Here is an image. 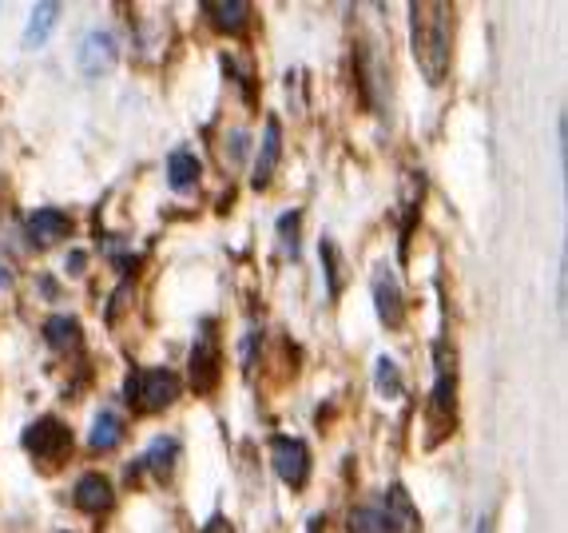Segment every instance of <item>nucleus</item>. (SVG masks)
Here are the masks:
<instances>
[{
    "mask_svg": "<svg viewBox=\"0 0 568 533\" xmlns=\"http://www.w3.org/2000/svg\"><path fill=\"white\" fill-rule=\"evenodd\" d=\"M413 56L430 85H442L454 56V9L449 4H410Z\"/></svg>",
    "mask_w": 568,
    "mask_h": 533,
    "instance_id": "f257e3e1",
    "label": "nucleus"
},
{
    "mask_svg": "<svg viewBox=\"0 0 568 533\" xmlns=\"http://www.w3.org/2000/svg\"><path fill=\"white\" fill-rule=\"evenodd\" d=\"M127 407L135 414H159L179 398V378L164 366H152V370H132L124 387Z\"/></svg>",
    "mask_w": 568,
    "mask_h": 533,
    "instance_id": "f03ea898",
    "label": "nucleus"
},
{
    "mask_svg": "<svg viewBox=\"0 0 568 533\" xmlns=\"http://www.w3.org/2000/svg\"><path fill=\"white\" fill-rule=\"evenodd\" d=\"M430 419H434V434H430L434 442L457 422V363L449 343H437V382L434 398H430Z\"/></svg>",
    "mask_w": 568,
    "mask_h": 533,
    "instance_id": "7ed1b4c3",
    "label": "nucleus"
},
{
    "mask_svg": "<svg viewBox=\"0 0 568 533\" xmlns=\"http://www.w3.org/2000/svg\"><path fill=\"white\" fill-rule=\"evenodd\" d=\"M24 449H29L41 466H60V462L73 454V430L64 426L60 419L44 414V419H36L24 430Z\"/></svg>",
    "mask_w": 568,
    "mask_h": 533,
    "instance_id": "20e7f679",
    "label": "nucleus"
},
{
    "mask_svg": "<svg viewBox=\"0 0 568 533\" xmlns=\"http://www.w3.org/2000/svg\"><path fill=\"white\" fill-rule=\"evenodd\" d=\"M270 462H275V474H279L287 486L302 490L310 478V449L302 438H290V434H275L270 438Z\"/></svg>",
    "mask_w": 568,
    "mask_h": 533,
    "instance_id": "39448f33",
    "label": "nucleus"
},
{
    "mask_svg": "<svg viewBox=\"0 0 568 533\" xmlns=\"http://www.w3.org/2000/svg\"><path fill=\"white\" fill-rule=\"evenodd\" d=\"M219 370H223V355H219L215 323H207L196 351H191V387H196L199 395H211V390L219 387Z\"/></svg>",
    "mask_w": 568,
    "mask_h": 533,
    "instance_id": "423d86ee",
    "label": "nucleus"
},
{
    "mask_svg": "<svg viewBox=\"0 0 568 533\" xmlns=\"http://www.w3.org/2000/svg\"><path fill=\"white\" fill-rule=\"evenodd\" d=\"M374 307H378V319H382L390 331L405 323V295L398 275L390 271V263H378L374 267Z\"/></svg>",
    "mask_w": 568,
    "mask_h": 533,
    "instance_id": "0eeeda50",
    "label": "nucleus"
},
{
    "mask_svg": "<svg viewBox=\"0 0 568 533\" xmlns=\"http://www.w3.org/2000/svg\"><path fill=\"white\" fill-rule=\"evenodd\" d=\"M115 60H120V41H115V32L96 29L80 41V68L88 76L108 73V68H115Z\"/></svg>",
    "mask_w": 568,
    "mask_h": 533,
    "instance_id": "6e6552de",
    "label": "nucleus"
},
{
    "mask_svg": "<svg viewBox=\"0 0 568 533\" xmlns=\"http://www.w3.org/2000/svg\"><path fill=\"white\" fill-rule=\"evenodd\" d=\"M24 231H29V243L32 247H52V243H60L73 235V220L64 215V211L56 208H41V211H32L29 220H24Z\"/></svg>",
    "mask_w": 568,
    "mask_h": 533,
    "instance_id": "1a4fd4ad",
    "label": "nucleus"
},
{
    "mask_svg": "<svg viewBox=\"0 0 568 533\" xmlns=\"http://www.w3.org/2000/svg\"><path fill=\"white\" fill-rule=\"evenodd\" d=\"M279 156H282V127H279V120L270 115L267 132H263V147H258V156H255V171H250V184H255L258 191H263L270 179H275Z\"/></svg>",
    "mask_w": 568,
    "mask_h": 533,
    "instance_id": "9d476101",
    "label": "nucleus"
},
{
    "mask_svg": "<svg viewBox=\"0 0 568 533\" xmlns=\"http://www.w3.org/2000/svg\"><path fill=\"white\" fill-rule=\"evenodd\" d=\"M382 513H386V522H390V533H417V530H422V518H417V510H413V502H410V493H405L398 481L386 490Z\"/></svg>",
    "mask_w": 568,
    "mask_h": 533,
    "instance_id": "9b49d317",
    "label": "nucleus"
},
{
    "mask_svg": "<svg viewBox=\"0 0 568 533\" xmlns=\"http://www.w3.org/2000/svg\"><path fill=\"white\" fill-rule=\"evenodd\" d=\"M73 502L80 506L83 513H108V510H112V502H115L112 481L103 478V474H83V478L76 481Z\"/></svg>",
    "mask_w": 568,
    "mask_h": 533,
    "instance_id": "f8f14e48",
    "label": "nucleus"
},
{
    "mask_svg": "<svg viewBox=\"0 0 568 533\" xmlns=\"http://www.w3.org/2000/svg\"><path fill=\"white\" fill-rule=\"evenodd\" d=\"M203 12L219 32H243L250 21V4H243V0H207Z\"/></svg>",
    "mask_w": 568,
    "mask_h": 533,
    "instance_id": "ddd939ff",
    "label": "nucleus"
},
{
    "mask_svg": "<svg viewBox=\"0 0 568 533\" xmlns=\"http://www.w3.org/2000/svg\"><path fill=\"white\" fill-rule=\"evenodd\" d=\"M120 442H124V419L112 414V410H100L92 430H88V449H92V454H108V449H115Z\"/></svg>",
    "mask_w": 568,
    "mask_h": 533,
    "instance_id": "4468645a",
    "label": "nucleus"
},
{
    "mask_svg": "<svg viewBox=\"0 0 568 533\" xmlns=\"http://www.w3.org/2000/svg\"><path fill=\"white\" fill-rule=\"evenodd\" d=\"M56 21H60V4H36L29 16V29H24V48H41Z\"/></svg>",
    "mask_w": 568,
    "mask_h": 533,
    "instance_id": "2eb2a0df",
    "label": "nucleus"
},
{
    "mask_svg": "<svg viewBox=\"0 0 568 533\" xmlns=\"http://www.w3.org/2000/svg\"><path fill=\"white\" fill-rule=\"evenodd\" d=\"M44 338H48V346H56V351H73V346H80L83 331L76 319H68V314H56V319H48L44 323Z\"/></svg>",
    "mask_w": 568,
    "mask_h": 533,
    "instance_id": "dca6fc26",
    "label": "nucleus"
},
{
    "mask_svg": "<svg viewBox=\"0 0 568 533\" xmlns=\"http://www.w3.org/2000/svg\"><path fill=\"white\" fill-rule=\"evenodd\" d=\"M176 458H179V442H176V438H155L152 449H147L144 466H147V470H152L159 481H167V474H171Z\"/></svg>",
    "mask_w": 568,
    "mask_h": 533,
    "instance_id": "f3484780",
    "label": "nucleus"
},
{
    "mask_svg": "<svg viewBox=\"0 0 568 533\" xmlns=\"http://www.w3.org/2000/svg\"><path fill=\"white\" fill-rule=\"evenodd\" d=\"M196 179H199V159L191 156V152H183V147L171 152V159H167V184L176 191H183V188H191Z\"/></svg>",
    "mask_w": 568,
    "mask_h": 533,
    "instance_id": "a211bd4d",
    "label": "nucleus"
},
{
    "mask_svg": "<svg viewBox=\"0 0 568 533\" xmlns=\"http://www.w3.org/2000/svg\"><path fill=\"white\" fill-rule=\"evenodd\" d=\"M346 530L350 533H390L382 506H354L350 518H346Z\"/></svg>",
    "mask_w": 568,
    "mask_h": 533,
    "instance_id": "6ab92c4d",
    "label": "nucleus"
},
{
    "mask_svg": "<svg viewBox=\"0 0 568 533\" xmlns=\"http://www.w3.org/2000/svg\"><path fill=\"white\" fill-rule=\"evenodd\" d=\"M319 255H322V271H326V291L338 295L342 291V259H338V247H334V240H322L319 243Z\"/></svg>",
    "mask_w": 568,
    "mask_h": 533,
    "instance_id": "aec40b11",
    "label": "nucleus"
},
{
    "mask_svg": "<svg viewBox=\"0 0 568 533\" xmlns=\"http://www.w3.org/2000/svg\"><path fill=\"white\" fill-rule=\"evenodd\" d=\"M374 378H378V395H386V398L402 395V375H398V366H393L390 358H378V366H374Z\"/></svg>",
    "mask_w": 568,
    "mask_h": 533,
    "instance_id": "412c9836",
    "label": "nucleus"
},
{
    "mask_svg": "<svg viewBox=\"0 0 568 533\" xmlns=\"http://www.w3.org/2000/svg\"><path fill=\"white\" fill-rule=\"evenodd\" d=\"M299 211H287V215H282L279 220V235H282V255H287V259H294V255H299Z\"/></svg>",
    "mask_w": 568,
    "mask_h": 533,
    "instance_id": "4be33fe9",
    "label": "nucleus"
},
{
    "mask_svg": "<svg viewBox=\"0 0 568 533\" xmlns=\"http://www.w3.org/2000/svg\"><path fill=\"white\" fill-rule=\"evenodd\" d=\"M203 533H235V530H231V522L223 518V513H215V518L203 525Z\"/></svg>",
    "mask_w": 568,
    "mask_h": 533,
    "instance_id": "5701e85b",
    "label": "nucleus"
},
{
    "mask_svg": "<svg viewBox=\"0 0 568 533\" xmlns=\"http://www.w3.org/2000/svg\"><path fill=\"white\" fill-rule=\"evenodd\" d=\"M83 259H88V255H83V252H73V255H68V263H64V267H68V275H80L83 267H88V263H83Z\"/></svg>",
    "mask_w": 568,
    "mask_h": 533,
    "instance_id": "b1692460",
    "label": "nucleus"
},
{
    "mask_svg": "<svg viewBox=\"0 0 568 533\" xmlns=\"http://www.w3.org/2000/svg\"><path fill=\"white\" fill-rule=\"evenodd\" d=\"M477 533H493V522H489V518H481V522H477Z\"/></svg>",
    "mask_w": 568,
    "mask_h": 533,
    "instance_id": "393cba45",
    "label": "nucleus"
},
{
    "mask_svg": "<svg viewBox=\"0 0 568 533\" xmlns=\"http://www.w3.org/2000/svg\"><path fill=\"white\" fill-rule=\"evenodd\" d=\"M9 282H12V275L4 271V267H0V287H9Z\"/></svg>",
    "mask_w": 568,
    "mask_h": 533,
    "instance_id": "a878e982",
    "label": "nucleus"
}]
</instances>
